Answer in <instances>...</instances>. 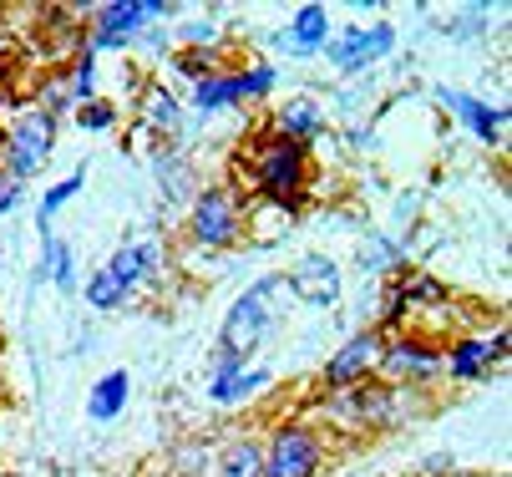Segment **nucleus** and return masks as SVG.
Listing matches in <instances>:
<instances>
[{
    "instance_id": "obj_22",
    "label": "nucleus",
    "mask_w": 512,
    "mask_h": 477,
    "mask_svg": "<svg viewBox=\"0 0 512 477\" xmlns=\"http://www.w3.org/2000/svg\"><path fill=\"white\" fill-rule=\"evenodd\" d=\"M300 214L284 209V203H269V198H244V239L249 249H274L284 239V229L295 224Z\"/></svg>"
},
{
    "instance_id": "obj_32",
    "label": "nucleus",
    "mask_w": 512,
    "mask_h": 477,
    "mask_svg": "<svg viewBox=\"0 0 512 477\" xmlns=\"http://www.w3.org/2000/svg\"><path fill=\"white\" fill-rule=\"evenodd\" d=\"M71 122L97 138V132H112V127L122 122V107H117L112 97H92V102H82V107H71Z\"/></svg>"
},
{
    "instance_id": "obj_38",
    "label": "nucleus",
    "mask_w": 512,
    "mask_h": 477,
    "mask_svg": "<svg viewBox=\"0 0 512 477\" xmlns=\"http://www.w3.org/2000/svg\"><path fill=\"white\" fill-rule=\"evenodd\" d=\"M350 143H355V153H371V148H376V127H355Z\"/></svg>"
},
{
    "instance_id": "obj_15",
    "label": "nucleus",
    "mask_w": 512,
    "mask_h": 477,
    "mask_svg": "<svg viewBox=\"0 0 512 477\" xmlns=\"http://www.w3.org/2000/svg\"><path fill=\"white\" fill-rule=\"evenodd\" d=\"M406 254H411V234H386V229H365L355 239V269L371 285H386L406 269Z\"/></svg>"
},
{
    "instance_id": "obj_3",
    "label": "nucleus",
    "mask_w": 512,
    "mask_h": 477,
    "mask_svg": "<svg viewBox=\"0 0 512 477\" xmlns=\"http://www.w3.org/2000/svg\"><path fill=\"white\" fill-rule=\"evenodd\" d=\"M279 295H289V290H284V275H264V280H254L249 290H239L234 305L224 310V325H218L213 346L234 351L239 361H254V351L279 330V315H284V310H279Z\"/></svg>"
},
{
    "instance_id": "obj_25",
    "label": "nucleus",
    "mask_w": 512,
    "mask_h": 477,
    "mask_svg": "<svg viewBox=\"0 0 512 477\" xmlns=\"http://www.w3.org/2000/svg\"><path fill=\"white\" fill-rule=\"evenodd\" d=\"M213 477H264V447L254 432L229 437L224 447L213 452Z\"/></svg>"
},
{
    "instance_id": "obj_10",
    "label": "nucleus",
    "mask_w": 512,
    "mask_h": 477,
    "mask_svg": "<svg viewBox=\"0 0 512 477\" xmlns=\"http://www.w3.org/2000/svg\"><path fill=\"white\" fill-rule=\"evenodd\" d=\"M381 351H386V335H381L376 325H355L340 346L325 356V366H320V391H345V386L376 381Z\"/></svg>"
},
{
    "instance_id": "obj_21",
    "label": "nucleus",
    "mask_w": 512,
    "mask_h": 477,
    "mask_svg": "<svg viewBox=\"0 0 512 477\" xmlns=\"http://www.w3.org/2000/svg\"><path fill=\"white\" fill-rule=\"evenodd\" d=\"M36 285H56L61 295H77V290H82V275H77V249H71L56 229H51V234H41Z\"/></svg>"
},
{
    "instance_id": "obj_5",
    "label": "nucleus",
    "mask_w": 512,
    "mask_h": 477,
    "mask_svg": "<svg viewBox=\"0 0 512 477\" xmlns=\"http://www.w3.org/2000/svg\"><path fill=\"white\" fill-rule=\"evenodd\" d=\"M259 447H264V477H320L325 457H330L325 432L315 422H305V417L274 422Z\"/></svg>"
},
{
    "instance_id": "obj_33",
    "label": "nucleus",
    "mask_w": 512,
    "mask_h": 477,
    "mask_svg": "<svg viewBox=\"0 0 512 477\" xmlns=\"http://www.w3.org/2000/svg\"><path fill=\"white\" fill-rule=\"evenodd\" d=\"M36 107L46 112V117H71V107H77V102H71V92H66V77H61V66H51V72L41 77V87H36Z\"/></svg>"
},
{
    "instance_id": "obj_34",
    "label": "nucleus",
    "mask_w": 512,
    "mask_h": 477,
    "mask_svg": "<svg viewBox=\"0 0 512 477\" xmlns=\"http://www.w3.org/2000/svg\"><path fill=\"white\" fill-rule=\"evenodd\" d=\"M137 254H142V290H158L168 280V244L148 234V239H137Z\"/></svg>"
},
{
    "instance_id": "obj_30",
    "label": "nucleus",
    "mask_w": 512,
    "mask_h": 477,
    "mask_svg": "<svg viewBox=\"0 0 512 477\" xmlns=\"http://www.w3.org/2000/svg\"><path fill=\"white\" fill-rule=\"evenodd\" d=\"M82 300H87V310H97V315H112V310H127V305H132V295L107 275V269H92V275H87Z\"/></svg>"
},
{
    "instance_id": "obj_16",
    "label": "nucleus",
    "mask_w": 512,
    "mask_h": 477,
    "mask_svg": "<svg viewBox=\"0 0 512 477\" xmlns=\"http://www.w3.org/2000/svg\"><path fill=\"white\" fill-rule=\"evenodd\" d=\"M132 112H137V127H148L153 138H183V122H188V107H183V97L168 87V82H158V77H148V87L137 92V102H132Z\"/></svg>"
},
{
    "instance_id": "obj_28",
    "label": "nucleus",
    "mask_w": 512,
    "mask_h": 477,
    "mask_svg": "<svg viewBox=\"0 0 512 477\" xmlns=\"http://www.w3.org/2000/svg\"><path fill=\"white\" fill-rule=\"evenodd\" d=\"M234 72H239L244 107H259V102H269V97L279 92V61H269V56H254V61L234 66Z\"/></svg>"
},
{
    "instance_id": "obj_39",
    "label": "nucleus",
    "mask_w": 512,
    "mask_h": 477,
    "mask_svg": "<svg viewBox=\"0 0 512 477\" xmlns=\"http://www.w3.org/2000/svg\"><path fill=\"white\" fill-rule=\"evenodd\" d=\"M0 275H6V249H0Z\"/></svg>"
},
{
    "instance_id": "obj_11",
    "label": "nucleus",
    "mask_w": 512,
    "mask_h": 477,
    "mask_svg": "<svg viewBox=\"0 0 512 477\" xmlns=\"http://www.w3.org/2000/svg\"><path fill=\"white\" fill-rule=\"evenodd\" d=\"M87 26V51H132L137 36L148 31V0H102V6H82Z\"/></svg>"
},
{
    "instance_id": "obj_2",
    "label": "nucleus",
    "mask_w": 512,
    "mask_h": 477,
    "mask_svg": "<svg viewBox=\"0 0 512 477\" xmlns=\"http://www.w3.org/2000/svg\"><path fill=\"white\" fill-rule=\"evenodd\" d=\"M249 178L239 183V198H269V203H284V209H305L310 198V183H315V153L279 138V132H259L249 143Z\"/></svg>"
},
{
    "instance_id": "obj_27",
    "label": "nucleus",
    "mask_w": 512,
    "mask_h": 477,
    "mask_svg": "<svg viewBox=\"0 0 512 477\" xmlns=\"http://www.w3.org/2000/svg\"><path fill=\"white\" fill-rule=\"evenodd\" d=\"M82 188H87V163H77L66 178H56V183L41 193V203H36V229H41V234H51V219H56V214H61V209H66V203L77 198Z\"/></svg>"
},
{
    "instance_id": "obj_12",
    "label": "nucleus",
    "mask_w": 512,
    "mask_h": 477,
    "mask_svg": "<svg viewBox=\"0 0 512 477\" xmlns=\"http://www.w3.org/2000/svg\"><path fill=\"white\" fill-rule=\"evenodd\" d=\"M284 290L305 310H335L345 300V269L330 254L310 249V254L295 259V269H284Z\"/></svg>"
},
{
    "instance_id": "obj_17",
    "label": "nucleus",
    "mask_w": 512,
    "mask_h": 477,
    "mask_svg": "<svg viewBox=\"0 0 512 477\" xmlns=\"http://www.w3.org/2000/svg\"><path fill=\"white\" fill-rule=\"evenodd\" d=\"M269 132H279V138H289V143H300V148L315 153V143L330 138V117H325V107L315 97H289V102H279L269 112Z\"/></svg>"
},
{
    "instance_id": "obj_23",
    "label": "nucleus",
    "mask_w": 512,
    "mask_h": 477,
    "mask_svg": "<svg viewBox=\"0 0 512 477\" xmlns=\"http://www.w3.org/2000/svg\"><path fill=\"white\" fill-rule=\"evenodd\" d=\"M148 168H153V178H158V198H163V203H183V209H188L193 193L203 188V178H198V168H193V158H188L183 148L153 158Z\"/></svg>"
},
{
    "instance_id": "obj_20",
    "label": "nucleus",
    "mask_w": 512,
    "mask_h": 477,
    "mask_svg": "<svg viewBox=\"0 0 512 477\" xmlns=\"http://www.w3.org/2000/svg\"><path fill=\"white\" fill-rule=\"evenodd\" d=\"M127 406H132V376H127V366H112V371H102L87 386V422L112 427L117 417H127Z\"/></svg>"
},
{
    "instance_id": "obj_37",
    "label": "nucleus",
    "mask_w": 512,
    "mask_h": 477,
    "mask_svg": "<svg viewBox=\"0 0 512 477\" xmlns=\"http://www.w3.org/2000/svg\"><path fill=\"white\" fill-rule=\"evenodd\" d=\"M452 467H457L452 452H431V457L421 462V477H452Z\"/></svg>"
},
{
    "instance_id": "obj_13",
    "label": "nucleus",
    "mask_w": 512,
    "mask_h": 477,
    "mask_svg": "<svg viewBox=\"0 0 512 477\" xmlns=\"http://www.w3.org/2000/svg\"><path fill=\"white\" fill-rule=\"evenodd\" d=\"M436 102H442V112L457 117L482 148H502V143H507V122H512L507 107H492L487 97L462 92V87H436Z\"/></svg>"
},
{
    "instance_id": "obj_7",
    "label": "nucleus",
    "mask_w": 512,
    "mask_h": 477,
    "mask_svg": "<svg viewBox=\"0 0 512 477\" xmlns=\"http://www.w3.org/2000/svg\"><path fill=\"white\" fill-rule=\"evenodd\" d=\"M376 381H386V386H411V391H431L436 381H442V340L426 335V330L386 335Z\"/></svg>"
},
{
    "instance_id": "obj_14",
    "label": "nucleus",
    "mask_w": 512,
    "mask_h": 477,
    "mask_svg": "<svg viewBox=\"0 0 512 477\" xmlns=\"http://www.w3.org/2000/svg\"><path fill=\"white\" fill-rule=\"evenodd\" d=\"M330 6H320V0H305V6H295L289 11V21H284V31H274V46L279 51H289L295 61H315L320 51H325V41H330Z\"/></svg>"
},
{
    "instance_id": "obj_18",
    "label": "nucleus",
    "mask_w": 512,
    "mask_h": 477,
    "mask_svg": "<svg viewBox=\"0 0 512 477\" xmlns=\"http://www.w3.org/2000/svg\"><path fill=\"white\" fill-rule=\"evenodd\" d=\"M269 381H274V371L249 361V366H239L229 376L208 381V406H218V412H239V406H249V401H259L269 391Z\"/></svg>"
},
{
    "instance_id": "obj_26",
    "label": "nucleus",
    "mask_w": 512,
    "mask_h": 477,
    "mask_svg": "<svg viewBox=\"0 0 512 477\" xmlns=\"http://www.w3.org/2000/svg\"><path fill=\"white\" fill-rule=\"evenodd\" d=\"M61 77H66V92H71V102H92V97H102V56H92L87 46L71 56L66 66H61Z\"/></svg>"
},
{
    "instance_id": "obj_9",
    "label": "nucleus",
    "mask_w": 512,
    "mask_h": 477,
    "mask_svg": "<svg viewBox=\"0 0 512 477\" xmlns=\"http://www.w3.org/2000/svg\"><path fill=\"white\" fill-rule=\"evenodd\" d=\"M396 26L391 21H371V26H340V31H330V41H325V61H330V72L335 77H365L371 66H381L391 51H396Z\"/></svg>"
},
{
    "instance_id": "obj_24",
    "label": "nucleus",
    "mask_w": 512,
    "mask_h": 477,
    "mask_svg": "<svg viewBox=\"0 0 512 477\" xmlns=\"http://www.w3.org/2000/svg\"><path fill=\"white\" fill-rule=\"evenodd\" d=\"M178 51H213V56H229V41L234 31L224 26V6H208V16H193L173 31Z\"/></svg>"
},
{
    "instance_id": "obj_4",
    "label": "nucleus",
    "mask_w": 512,
    "mask_h": 477,
    "mask_svg": "<svg viewBox=\"0 0 512 477\" xmlns=\"http://www.w3.org/2000/svg\"><path fill=\"white\" fill-rule=\"evenodd\" d=\"M183 234L203 254H234L244 244V198L234 183H203L183 214Z\"/></svg>"
},
{
    "instance_id": "obj_19",
    "label": "nucleus",
    "mask_w": 512,
    "mask_h": 477,
    "mask_svg": "<svg viewBox=\"0 0 512 477\" xmlns=\"http://www.w3.org/2000/svg\"><path fill=\"white\" fill-rule=\"evenodd\" d=\"M198 122H213V117H224V112H239L244 107V92H239V72L229 66V72H213L203 82L188 87V102H183Z\"/></svg>"
},
{
    "instance_id": "obj_1",
    "label": "nucleus",
    "mask_w": 512,
    "mask_h": 477,
    "mask_svg": "<svg viewBox=\"0 0 512 477\" xmlns=\"http://www.w3.org/2000/svg\"><path fill=\"white\" fill-rule=\"evenodd\" d=\"M431 401L426 391L411 386H386V381H365V386H345V391H320L315 396V427L325 432H345V437H365V432H401L406 422L426 417Z\"/></svg>"
},
{
    "instance_id": "obj_8",
    "label": "nucleus",
    "mask_w": 512,
    "mask_h": 477,
    "mask_svg": "<svg viewBox=\"0 0 512 477\" xmlns=\"http://www.w3.org/2000/svg\"><path fill=\"white\" fill-rule=\"evenodd\" d=\"M502 366H507V320H497L482 335L442 340V381H452V386H477Z\"/></svg>"
},
{
    "instance_id": "obj_6",
    "label": "nucleus",
    "mask_w": 512,
    "mask_h": 477,
    "mask_svg": "<svg viewBox=\"0 0 512 477\" xmlns=\"http://www.w3.org/2000/svg\"><path fill=\"white\" fill-rule=\"evenodd\" d=\"M56 138H61L56 117H46L41 107L21 112L6 132H0V173H11L16 183H31L56 158Z\"/></svg>"
},
{
    "instance_id": "obj_35",
    "label": "nucleus",
    "mask_w": 512,
    "mask_h": 477,
    "mask_svg": "<svg viewBox=\"0 0 512 477\" xmlns=\"http://www.w3.org/2000/svg\"><path fill=\"white\" fill-rule=\"evenodd\" d=\"M168 46H173V31H168V26H148V31L137 36V46H132V51H142V56H148V66H153L158 56L168 61Z\"/></svg>"
},
{
    "instance_id": "obj_36",
    "label": "nucleus",
    "mask_w": 512,
    "mask_h": 477,
    "mask_svg": "<svg viewBox=\"0 0 512 477\" xmlns=\"http://www.w3.org/2000/svg\"><path fill=\"white\" fill-rule=\"evenodd\" d=\"M26 203V183H16L11 173H0V219H11Z\"/></svg>"
},
{
    "instance_id": "obj_40",
    "label": "nucleus",
    "mask_w": 512,
    "mask_h": 477,
    "mask_svg": "<svg viewBox=\"0 0 512 477\" xmlns=\"http://www.w3.org/2000/svg\"><path fill=\"white\" fill-rule=\"evenodd\" d=\"M0 477H21V472H6V467H0Z\"/></svg>"
},
{
    "instance_id": "obj_31",
    "label": "nucleus",
    "mask_w": 512,
    "mask_h": 477,
    "mask_svg": "<svg viewBox=\"0 0 512 477\" xmlns=\"http://www.w3.org/2000/svg\"><path fill=\"white\" fill-rule=\"evenodd\" d=\"M102 269H107V275H112V280H117V285H122L132 300L142 295V254H137V239H122Z\"/></svg>"
},
{
    "instance_id": "obj_29",
    "label": "nucleus",
    "mask_w": 512,
    "mask_h": 477,
    "mask_svg": "<svg viewBox=\"0 0 512 477\" xmlns=\"http://www.w3.org/2000/svg\"><path fill=\"white\" fill-rule=\"evenodd\" d=\"M229 56H213V51H168V72L173 77H183L188 87L193 82H203V77H213V72H229Z\"/></svg>"
}]
</instances>
